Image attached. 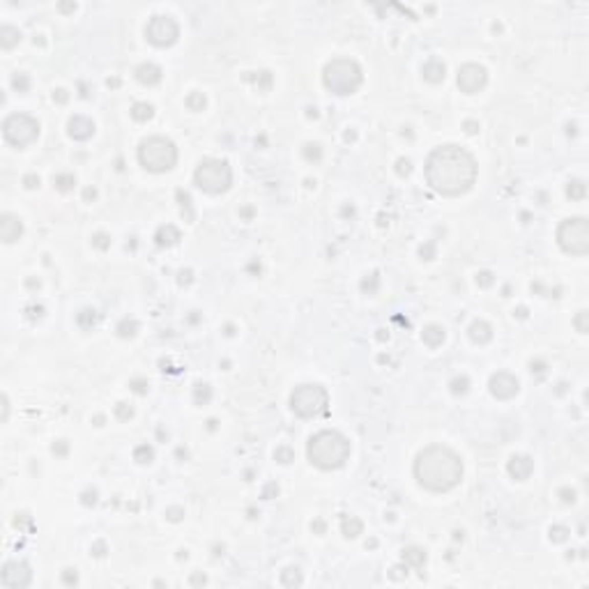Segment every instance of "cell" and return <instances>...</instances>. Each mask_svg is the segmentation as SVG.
<instances>
[{"label":"cell","instance_id":"obj_12","mask_svg":"<svg viewBox=\"0 0 589 589\" xmlns=\"http://www.w3.org/2000/svg\"><path fill=\"white\" fill-rule=\"evenodd\" d=\"M0 580L7 589H23L33 582V571L26 561H7L3 566V573H0Z\"/></svg>","mask_w":589,"mask_h":589},{"label":"cell","instance_id":"obj_50","mask_svg":"<svg viewBox=\"0 0 589 589\" xmlns=\"http://www.w3.org/2000/svg\"><path fill=\"white\" fill-rule=\"evenodd\" d=\"M81 497H83V500H81V502H83L85 506H92L95 502H97V492H95V490H85V492H83V495H81Z\"/></svg>","mask_w":589,"mask_h":589},{"label":"cell","instance_id":"obj_10","mask_svg":"<svg viewBox=\"0 0 589 589\" xmlns=\"http://www.w3.org/2000/svg\"><path fill=\"white\" fill-rule=\"evenodd\" d=\"M145 37H148L150 44L159 49H166V46H173L180 37V26L173 16L168 14H157L148 21L145 26Z\"/></svg>","mask_w":589,"mask_h":589},{"label":"cell","instance_id":"obj_15","mask_svg":"<svg viewBox=\"0 0 589 589\" xmlns=\"http://www.w3.org/2000/svg\"><path fill=\"white\" fill-rule=\"evenodd\" d=\"M506 469H509V474L515 481H525L534 472V460L529 456H511L509 463H506Z\"/></svg>","mask_w":589,"mask_h":589},{"label":"cell","instance_id":"obj_46","mask_svg":"<svg viewBox=\"0 0 589 589\" xmlns=\"http://www.w3.org/2000/svg\"><path fill=\"white\" fill-rule=\"evenodd\" d=\"M477 283L481 288H488L492 283V272H479L477 274Z\"/></svg>","mask_w":589,"mask_h":589},{"label":"cell","instance_id":"obj_41","mask_svg":"<svg viewBox=\"0 0 589 589\" xmlns=\"http://www.w3.org/2000/svg\"><path fill=\"white\" fill-rule=\"evenodd\" d=\"M573 325H575V329H578L580 334H587V311H580L578 316H575Z\"/></svg>","mask_w":589,"mask_h":589},{"label":"cell","instance_id":"obj_16","mask_svg":"<svg viewBox=\"0 0 589 589\" xmlns=\"http://www.w3.org/2000/svg\"><path fill=\"white\" fill-rule=\"evenodd\" d=\"M67 131L74 140H88L95 134V122L85 115H74L67 125Z\"/></svg>","mask_w":589,"mask_h":589},{"label":"cell","instance_id":"obj_49","mask_svg":"<svg viewBox=\"0 0 589 589\" xmlns=\"http://www.w3.org/2000/svg\"><path fill=\"white\" fill-rule=\"evenodd\" d=\"M23 184L28 186V189H35V186H39V177L35 175V173H28V175L23 177Z\"/></svg>","mask_w":589,"mask_h":589},{"label":"cell","instance_id":"obj_28","mask_svg":"<svg viewBox=\"0 0 589 589\" xmlns=\"http://www.w3.org/2000/svg\"><path fill=\"white\" fill-rule=\"evenodd\" d=\"M584 194H587V184H584L582 180H573V182H569V186H566V196H569L571 200L584 198Z\"/></svg>","mask_w":589,"mask_h":589},{"label":"cell","instance_id":"obj_5","mask_svg":"<svg viewBox=\"0 0 589 589\" xmlns=\"http://www.w3.org/2000/svg\"><path fill=\"white\" fill-rule=\"evenodd\" d=\"M138 163L150 173H166L175 168L177 148L166 136H148L138 145Z\"/></svg>","mask_w":589,"mask_h":589},{"label":"cell","instance_id":"obj_54","mask_svg":"<svg viewBox=\"0 0 589 589\" xmlns=\"http://www.w3.org/2000/svg\"><path fill=\"white\" fill-rule=\"evenodd\" d=\"M184 283H191V269H182L180 272V286H184Z\"/></svg>","mask_w":589,"mask_h":589},{"label":"cell","instance_id":"obj_35","mask_svg":"<svg viewBox=\"0 0 589 589\" xmlns=\"http://www.w3.org/2000/svg\"><path fill=\"white\" fill-rule=\"evenodd\" d=\"M304 157H307L309 161H320V157H322L320 145H318V143H307V145H304Z\"/></svg>","mask_w":589,"mask_h":589},{"label":"cell","instance_id":"obj_29","mask_svg":"<svg viewBox=\"0 0 589 589\" xmlns=\"http://www.w3.org/2000/svg\"><path fill=\"white\" fill-rule=\"evenodd\" d=\"M281 584H286V587H299L302 584V573H299V569H286L281 573Z\"/></svg>","mask_w":589,"mask_h":589},{"label":"cell","instance_id":"obj_36","mask_svg":"<svg viewBox=\"0 0 589 589\" xmlns=\"http://www.w3.org/2000/svg\"><path fill=\"white\" fill-rule=\"evenodd\" d=\"M274 458H276L278 463L288 465V463H292V460H295V454H292L290 446H278V449L274 451Z\"/></svg>","mask_w":589,"mask_h":589},{"label":"cell","instance_id":"obj_9","mask_svg":"<svg viewBox=\"0 0 589 589\" xmlns=\"http://www.w3.org/2000/svg\"><path fill=\"white\" fill-rule=\"evenodd\" d=\"M3 136L14 148H28L39 136V122L28 113H12L3 122Z\"/></svg>","mask_w":589,"mask_h":589},{"label":"cell","instance_id":"obj_21","mask_svg":"<svg viewBox=\"0 0 589 589\" xmlns=\"http://www.w3.org/2000/svg\"><path fill=\"white\" fill-rule=\"evenodd\" d=\"M421 339L428 348H437V345L444 343V327L440 325H426L421 332Z\"/></svg>","mask_w":589,"mask_h":589},{"label":"cell","instance_id":"obj_44","mask_svg":"<svg viewBox=\"0 0 589 589\" xmlns=\"http://www.w3.org/2000/svg\"><path fill=\"white\" fill-rule=\"evenodd\" d=\"M396 171H398V175H410V171H412L410 159H398V161H396Z\"/></svg>","mask_w":589,"mask_h":589},{"label":"cell","instance_id":"obj_59","mask_svg":"<svg viewBox=\"0 0 589 589\" xmlns=\"http://www.w3.org/2000/svg\"><path fill=\"white\" fill-rule=\"evenodd\" d=\"M311 527H313V529H316V532H318V534H322V532H325V523H322V520H316V523H313V525H311Z\"/></svg>","mask_w":589,"mask_h":589},{"label":"cell","instance_id":"obj_13","mask_svg":"<svg viewBox=\"0 0 589 589\" xmlns=\"http://www.w3.org/2000/svg\"><path fill=\"white\" fill-rule=\"evenodd\" d=\"M488 389H490V394L495 396V398L509 400L518 394L520 382H518V378L511 375L509 371H497L495 375L490 378V382H488Z\"/></svg>","mask_w":589,"mask_h":589},{"label":"cell","instance_id":"obj_17","mask_svg":"<svg viewBox=\"0 0 589 589\" xmlns=\"http://www.w3.org/2000/svg\"><path fill=\"white\" fill-rule=\"evenodd\" d=\"M161 74H163L161 67L154 65V62H143V65L136 67V79L143 85H157L161 81Z\"/></svg>","mask_w":589,"mask_h":589},{"label":"cell","instance_id":"obj_2","mask_svg":"<svg viewBox=\"0 0 589 589\" xmlns=\"http://www.w3.org/2000/svg\"><path fill=\"white\" fill-rule=\"evenodd\" d=\"M414 479L431 492H449L463 481V460L444 444H431L414 458Z\"/></svg>","mask_w":589,"mask_h":589},{"label":"cell","instance_id":"obj_32","mask_svg":"<svg viewBox=\"0 0 589 589\" xmlns=\"http://www.w3.org/2000/svg\"><path fill=\"white\" fill-rule=\"evenodd\" d=\"M76 322H79L83 329H90V327L97 322V311H92V309H85V311H81L79 316H76Z\"/></svg>","mask_w":589,"mask_h":589},{"label":"cell","instance_id":"obj_61","mask_svg":"<svg viewBox=\"0 0 589 589\" xmlns=\"http://www.w3.org/2000/svg\"><path fill=\"white\" fill-rule=\"evenodd\" d=\"M62 12H69V10H76V5H60Z\"/></svg>","mask_w":589,"mask_h":589},{"label":"cell","instance_id":"obj_37","mask_svg":"<svg viewBox=\"0 0 589 589\" xmlns=\"http://www.w3.org/2000/svg\"><path fill=\"white\" fill-rule=\"evenodd\" d=\"M186 106H189L191 111H203V108H205V97L200 92H191L189 97H186Z\"/></svg>","mask_w":589,"mask_h":589},{"label":"cell","instance_id":"obj_7","mask_svg":"<svg viewBox=\"0 0 589 589\" xmlns=\"http://www.w3.org/2000/svg\"><path fill=\"white\" fill-rule=\"evenodd\" d=\"M329 394L320 385H299L290 394V410L299 419H318L327 414Z\"/></svg>","mask_w":589,"mask_h":589},{"label":"cell","instance_id":"obj_55","mask_svg":"<svg viewBox=\"0 0 589 589\" xmlns=\"http://www.w3.org/2000/svg\"><path fill=\"white\" fill-rule=\"evenodd\" d=\"M465 131H467V134H477L479 125H477V122H472V120H467V122H465Z\"/></svg>","mask_w":589,"mask_h":589},{"label":"cell","instance_id":"obj_3","mask_svg":"<svg viewBox=\"0 0 589 589\" xmlns=\"http://www.w3.org/2000/svg\"><path fill=\"white\" fill-rule=\"evenodd\" d=\"M307 456L318 469H339L350 458V442L339 431H320L309 440Z\"/></svg>","mask_w":589,"mask_h":589},{"label":"cell","instance_id":"obj_24","mask_svg":"<svg viewBox=\"0 0 589 589\" xmlns=\"http://www.w3.org/2000/svg\"><path fill=\"white\" fill-rule=\"evenodd\" d=\"M19 39H21L19 28H14V26H3V28H0V46L5 49V51L14 49L16 44H19Z\"/></svg>","mask_w":589,"mask_h":589},{"label":"cell","instance_id":"obj_60","mask_svg":"<svg viewBox=\"0 0 589 589\" xmlns=\"http://www.w3.org/2000/svg\"><path fill=\"white\" fill-rule=\"evenodd\" d=\"M83 196H85V198H95V196H97V191H95V189H85Z\"/></svg>","mask_w":589,"mask_h":589},{"label":"cell","instance_id":"obj_23","mask_svg":"<svg viewBox=\"0 0 589 589\" xmlns=\"http://www.w3.org/2000/svg\"><path fill=\"white\" fill-rule=\"evenodd\" d=\"M403 564L405 566H412V569H423L426 564V550L421 548H405L403 550Z\"/></svg>","mask_w":589,"mask_h":589},{"label":"cell","instance_id":"obj_33","mask_svg":"<svg viewBox=\"0 0 589 589\" xmlns=\"http://www.w3.org/2000/svg\"><path fill=\"white\" fill-rule=\"evenodd\" d=\"M449 387H451V394H456V396L467 394V389H469V380H467V375H458V378H454Z\"/></svg>","mask_w":589,"mask_h":589},{"label":"cell","instance_id":"obj_22","mask_svg":"<svg viewBox=\"0 0 589 589\" xmlns=\"http://www.w3.org/2000/svg\"><path fill=\"white\" fill-rule=\"evenodd\" d=\"M341 532H343V536L355 538L364 532V523L357 518V515H343V518H341Z\"/></svg>","mask_w":589,"mask_h":589},{"label":"cell","instance_id":"obj_52","mask_svg":"<svg viewBox=\"0 0 589 589\" xmlns=\"http://www.w3.org/2000/svg\"><path fill=\"white\" fill-rule=\"evenodd\" d=\"M53 454L65 456V454H67V442H65V440H58L56 444H53Z\"/></svg>","mask_w":589,"mask_h":589},{"label":"cell","instance_id":"obj_51","mask_svg":"<svg viewBox=\"0 0 589 589\" xmlns=\"http://www.w3.org/2000/svg\"><path fill=\"white\" fill-rule=\"evenodd\" d=\"M559 497H561V502H575V490H569V488H561L559 490Z\"/></svg>","mask_w":589,"mask_h":589},{"label":"cell","instance_id":"obj_30","mask_svg":"<svg viewBox=\"0 0 589 589\" xmlns=\"http://www.w3.org/2000/svg\"><path fill=\"white\" fill-rule=\"evenodd\" d=\"M53 184H56V189H60V191H69L72 186L76 184V177L72 175V173H60V175L53 177Z\"/></svg>","mask_w":589,"mask_h":589},{"label":"cell","instance_id":"obj_14","mask_svg":"<svg viewBox=\"0 0 589 589\" xmlns=\"http://www.w3.org/2000/svg\"><path fill=\"white\" fill-rule=\"evenodd\" d=\"M23 235V223H21V219L16 217V214H0V237H3V242L5 244H12V242H16L19 237Z\"/></svg>","mask_w":589,"mask_h":589},{"label":"cell","instance_id":"obj_19","mask_svg":"<svg viewBox=\"0 0 589 589\" xmlns=\"http://www.w3.org/2000/svg\"><path fill=\"white\" fill-rule=\"evenodd\" d=\"M421 74H423V79H426L428 83L435 85V83H442V81H444L446 67H444V62H440V60H428L426 65H423Z\"/></svg>","mask_w":589,"mask_h":589},{"label":"cell","instance_id":"obj_53","mask_svg":"<svg viewBox=\"0 0 589 589\" xmlns=\"http://www.w3.org/2000/svg\"><path fill=\"white\" fill-rule=\"evenodd\" d=\"M205 582H207V578H205L203 573H194L189 578V584H205Z\"/></svg>","mask_w":589,"mask_h":589},{"label":"cell","instance_id":"obj_38","mask_svg":"<svg viewBox=\"0 0 589 589\" xmlns=\"http://www.w3.org/2000/svg\"><path fill=\"white\" fill-rule=\"evenodd\" d=\"M569 529L566 527H561V525H555V527H550V541L552 543H561V541H566L569 538Z\"/></svg>","mask_w":589,"mask_h":589},{"label":"cell","instance_id":"obj_20","mask_svg":"<svg viewBox=\"0 0 589 589\" xmlns=\"http://www.w3.org/2000/svg\"><path fill=\"white\" fill-rule=\"evenodd\" d=\"M154 240H157V246H173V244H177V240H180V230H177L173 223H166V226H161L157 230Z\"/></svg>","mask_w":589,"mask_h":589},{"label":"cell","instance_id":"obj_57","mask_svg":"<svg viewBox=\"0 0 589 589\" xmlns=\"http://www.w3.org/2000/svg\"><path fill=\"white\" fill-rule=\"evenodd\" d=\"M168 518H171V520H180V518H182V509H168Z\"/></svg>","mask_w":589,"mask_h":589},{"label":"cell","instance_id":"obj_8","mask_svg":"<svg viewBox=\"0 0 589 589\" xmlns=\"http://www.w3.org/2000/svg\"><path fill=\"white\" fill-rule=\"evenodd\" d=\"M557 244L564 253L587 255L589 253V221L584 217L566 219L557 228Z\"/></svg>","mask_w":589,"mask_h":589},{"label":"cell","instance_id":"obj_31","mask_svg":"<svg viewBox=\"0 0 589 589\" xmlns=\"http://www.w3.org/2000/svg\"><path fill=\"white\" fill-rule=\"evenodd\" d=\"M212 398V389H209V385H205V382H198L194 389V400L198 405H205L207 400Z\"/></svg>","mask_w":589,"mask_h":589},{"label":"cell","instance_id":"obj_34","mask_svg":"<svg viewBox=\"0 0 589 589\" xmlns=\"http://www.w3.org/2000/svg\"><path fill=\"white\" fill-rule=\"evenodd\" d=\"M12 88L16 90V92H28L30 90V79H28V74H14L12 76Z\"/></svg>","mask_w":589,"mask_h":589},{"label":"cell","instance_id":"obj_1","mask_svg":"<svg viewBox=\"0 0 589 589\" xmlns=\"http://www.w3.org/2000/svg\"><path fill=\"white\" fill-rule=\"evenodd\" d=\"M477 161L460 145H440L426 159V182L435 194L456 196L467 194L477 182Z\"/></svg>","mask_w":589,"mask_h":589},{"label":"cell","instance_id":"obj_6","mask_svg":"<svg viewBox=\"0 0 589 589\" xmlns=\"http://www.w3.org/2000/svg\"><path fill=\"white\" fill-rule=\"evenodd\" d=\"M194 184L205 194L219 196L230 189L232 184V168L223 159H203L198 168L194 171Z\"/></svg>","mask_w":589,"mask_h":589},{"label":"cell","instance_id":"obj_48","mask_svg":"<svg viewBox=\"0 0 589 589\" xmlns=\"http://www.w3.org/2000/svg\"><path fill=\"white\" fill-rule=\"evenodd\" d=\"M90 552H92L95 557H104V555H106V543H104V541H97L92 548H90Z\"/></svg>","mask_w":589,"mask_h":589},{"label":"cell","instance_id":"obj_18","mask_svg":"<svg viewBox=\"0 0 589 589\" xmlns=\"http://www.w3.org/2000/svg\"><path fill=\"white\" fill-rule=\"evenodd\" d=\"M467 332H469V339L479 345H486L488 341L492 339V327L488 325L486 320H474Z\"/></svg>","mask_w":589,"mask_h":589},{"label":"cell","instance_id":"obj_26","mask_svg":"<svg viewBox=\"0 0 589 589\" xmlns=\"http://www.w3.org/2000/svg\"><path fill=\"white\" fill-rule=\"evenodd\" d=\"M136 332H138V320L136 318H122L120 325H117V334L122 339H131V336H136Z\"/></svg>","mask_w":589,"mask_h":589},{"label":"cell","instance_id":"obj_43","mask_svg":"<svg viewBox=\"0 0 589 589\" xmlns=\"http://www.w3.org/2000/svg\"><path fill=\"white\" fill-rule=\"evenodd\" d=\"M92 244L97 246V249H108L111 240H108V235H104V232H97V235L92 237Z\"/></svg>","mask_w":589,"mask_h":589},{"label":"cell","instance_id":"obj_27","mask_svg":"<svg viewBox=\"0 0 589 589\" xmlns=\"http://www.w3.org/2000/svg\"><path fill=\"white\" fill-rule=\"evenodd\" d=\"M134 460H136V463H140V465L152 463V460H154V449L150 444H138L134 449Z\"/></svg>","mask_w":589,"mask_h":589},{"label":"cell","instance_id":"obj_45","mask_svg":"<svg viewBox=\"0 0 589 589\" xmlns=\"http://www.w3.org/2000/svg\"><path fill=\"white\" fill-rule=\"evenodd\" d=\"M62 582H65V584H76V582H79V573H76L74 569L62 571Z\"/></svg>","mask_w":589,"mask_h":589},{"label":"cell","instance_id":"obj_39","mask_svg":"<svg viewBox=\"0 0 589 589\" xmlns=\"http://www.w3.org/2000/svg\"><path fill=\"white\" fill-rule=\"evenodd\" d=\"M378 286H380V278H378V274H371V276H366L362 281V290L368 292V295H373V292L378 290Z\"/></svg>","mask_w":589,"mask_h":589},{"label":"cell","instance_id":"obj_25","mask_svg":"<svg viewBox=\"0 0 589 589\" xmlns=\"http://www.w3.org/2000/svg\"><path fill=\"white\" fill-rule=\"evenodd\" d=\"M152 115H154V108H152V104H148V102H136L134 106H131V117H134L136 122H148Z\"/></svg>","mask_w":589,"mask_h":589},{"label":"cell","instance_id":"obj_4","mask_svg":"<svg viewBox=\"0 0 589 589\" xmlns=\"http://www.w3.org/2000/svg\"><path fill=\"white\" fill-rule=\"evenodd\" d=\"M362 81H364L362 67L355 60H350V58H334L322 69V83H325V88L334 95H341V97L357 92Z\"/></svg>","mask_w":589,"mask_h":589},{"label":"cell","instance_id":"obj_47","mask_svg":"<svg viewBox=\"0 0 589 589\" xmlns=\"http://www.w3.org/2000/svg\"><path fill=\"white\" fill-rule=\"evenodd\" d=\"M389 575L394 580H403L405 575H408V566H394V569L389 571Z\"/></svg>","mask_w":589,"mask_h":589},{"label":"cell","instance_id":"obj_11","mask_svg":"<svg viewBox=\"0 0 589 589\" xmlns=\"http://www.w3.org/2000/svg\"><path fill=\"white\" fill-rule=\"evenodd\" d=\"M456 83H458L460 92L465 95H477L486 88L488 83V72L483 65H477V62H467L458 69V76H456Z\"/></svg>","mask_w":589,"mask_h":589},{"label":"cell","instance_id":"obj_56","mask_svg":"<svg viewBox=\"0 0 589 589\" xmlns=\"http://www.w3.org/2000/svg\"><path fill=\"white\" fill-rule=\"evenodd\" d=\"M53 99L60 102V104H65L67 102V92H65V90H56V92H53Z\"/></svg>","mask_w":589,"mask_h":589},{"label":"cell","instance_id":"obj_42","mask_svg":"<svg viewBox=\"0 0 589 589\" xmlns=\"http://www.w3.org/2000/svg\"><path fill=\"white\" fill-rule=\"evenodd\" d=\"M129 387L136 391V394H148V380H143V378H134V380L129 382Z\"/></svg>","mask_w":589,"mask_h":589},{"label":"cell","instance_id":"obj_40","mask_svg":"<svg viewBox=\"0 0 589 589\" xmlns=\"http://www.w3.org/2000/svg\"><path fill=\"white\" fill-rule=\"evenodd\" d=\"M115 414H117V419H131L134 417V408H129L127 403H117V408H115Z\"/></svg>","mask_w":589,"mask_h":589},{"label":"cell","instance_id":"obj_58","mask_svg":"<svg viewBox=\"0 0 589 589\" xmlns=\"http://www.w3.org/2000/svg\"><path fill=\"white\" fill-rule=\"evenodd\" d=\"M3 410H5V414H3V421H7V412H10V400H7V396H3Z\"/></svg>","mask_w":589,"mask_h":589}]
</instances>
